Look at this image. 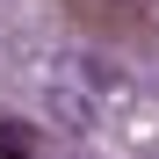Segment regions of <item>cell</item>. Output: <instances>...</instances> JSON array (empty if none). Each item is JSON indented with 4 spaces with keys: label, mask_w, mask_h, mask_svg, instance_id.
<instances>
[{
    "label": "cell",
    "mask_w": 159,
    "mask_h": 159,
    "mask_svg": "<svg viewBox=\"0 0 159 159\" xmlns=\"http://www.w3.org/2000/svg\"><path fill=\"white\" fill-rule=\"evenodd\" d=\"M0 159H36V130L22 116H0Z\"/></svg>",
    "instance_id": "6da1fadb"
},
{
    "label": "cell",
    "mask_w": 159,
    "mask_h": 159,
    "mask_svg": "<svg viewBox=\"0 0 159 159\" xmlns=\"http://www.w3.org/2000/svg\"><path fill=\"white\" fill-rule=\"evenodd\" d=\"M72 7H80V0H72ZM87 7H109V15H123V7H130V0H87Z\"/></svg>",
    "instance_id": "7a4b0ae2"
}]
</instances>
